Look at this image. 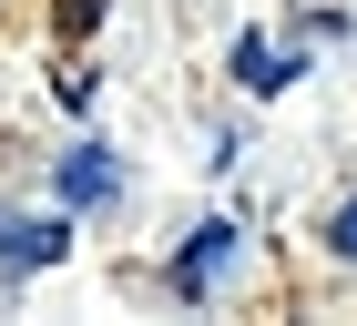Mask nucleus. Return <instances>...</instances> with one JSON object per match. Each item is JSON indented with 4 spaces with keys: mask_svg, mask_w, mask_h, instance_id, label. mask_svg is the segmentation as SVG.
I'll return each instance as SVG.
<instances>
[{
    "mask_svg": "<svg viewBox=\"0 0 357 326\" xmlns=\"http://www.w3.org/2000/svg\"><path fill=\"white\" fill-rule=\"evenodd\" d=\"M225 255H235V224H204V235L184 244V265H174V286H184V296H204V286L225 275Z\"/></svg>",
    "mask_w": 357,
    "mask_h": 326,
    "instance_id": "nucleus-1",
    "label": "nucleus"
},
{
    "mask_svg": "<svg viewBox=\"0 0 357 326\" xmlns=\"http://www.w3.org/2000/svg\"><path fill=\"white\" fill-rule=\"evenodd\" d=\"M61 244H72L61 224H0V265H52Z\"/></svg>",
    "mask_w": 357,
    "mask_h": 326,
    "instance_id": "nucleus-2",
    "label": "nucleus"
},
{
    "mask_svg": "<svg viewBox=\"0 0 357 326\" xmlns=\"http://www.w3.org/2000/svg\"><path fill=\"white\" fill-rule=\"evenodd\" d=\"M235 82H245V92H286V82H296V61L266 52V41H235Z\"/></svg>",
    "mask_w": 357,
    "mask_h": 326,
    "instance_id": "nucleus-3",
    "label": "nucleus"
},
{
    "mask_svg": "<svg viewBox=\"0 0 357 326\" xmlns=\"http://www.w3.org/2000/svg\"><path fill=\"white\" fill-rule=\"evenodd\" d=\"M61 194H72V204H102V194H123V173H112L102 153H72L61 163Z\"/></svg>",
    "mask_w": 357,
    "mask_h": 326,
    "instance_id": "nucleus-4",
    "label": "nucleus"
},
{
    "mask_svg": "<svg viewBox=\"0 0 357 326\" xmlns=\"http://www.w3.org/2000/svg\"><path fill=\"white\" fill-rule=\"evenodd\" d=\"M327 244H337V255H357V194H347V204H337V224H327Z\"/></svg>",
    "mask_w": 357,
    "mask_h": 326,
    "instance_id": "nucleus-5",
    "label": "nucleus"
}]
</instances>
